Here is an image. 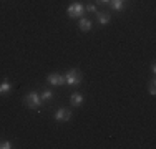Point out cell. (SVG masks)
Instances as JSON below:
<instances>
[{"instance_id":"cell-14","label":"cell","mask_w":156,"mask_h":149,"mask_svg":"<svg viewBox=\"0 0 156 149\" xmlns=\"http://www.w3.org/2000/svg\"><path fill=\"white\" fill-rule=\"evenodd\" d=\"M150 95H156V86H154V81H151V85H150Z\"/></svg>"},{"instance_id":"cell-4","label":"cell","mask_w":156,"mask_h":149,"mask_svg":"<svg viewBox=\"0 0 156 149\" xmlns=\"http://www.w3.org/2000/svg\"><path fill=\"white\" fill-rule=\"evenodd\" d=\"M70 118H72V111L66 109V108H58L57 113H55V121H58V123H65Z\"/></svg>"},{"instance_id":"cell-7","label":"cell","mask_w":156,"mask_h":149,"mask_svg":"<svg viewBox=\"0 0 156 149\" xmlns=\"http://www.w3.org/2000/svg\"><path fill=\"white\" fill-rule=\"evenodd\" d=\"M125 3H126V0H110V7L113 10H116V12H123Z\"/></svg>"},{"instance_id":"cell-5","label":"cell","mask_w":156,"mask_h":149,"mask_svg":"<svg viewBox=\"0 0 156 149\" xmlns=\"http://www.w3.org/2000/svg\"><path fill=\"white\" fill-rule=\"evenodd\" d=\"M47 81L53 86H63L65 85V76L63 74H58V73H51L47 76Z\"/></svg>"},{"instance_id":"cell-8","label":"cell","mask_w":156,"mask_h":149,"mask_svg":"<svg viewBox=\"0 0 156 149\" xmlns=\"http://www.w3.org/2000/svg\"><path fill=\"white\" fill-rule=\"evenodd\" d=\"M78 27H80L81 32H90L91 27H93V23H91L88 18H85V17H81L80 18V23H78Z\"/></svg>"},{"instance_id":"cell-16","label":"cell","mask_w":156,"mask_h":149,"mask_svg":"<svg viewBox=\"0 0 156 149\" xmlns=\"http://www.w3.org/2000/svg\"><path fill=\"white\" fill-rule=\"evenodd\" d=\"M98 3H110V0H96Z\"/></svg>"},{"instance_id":"cell-15","label":"cell","mask_w":156,"mask_h":149,"mask_svg":"<svg viewBox=\"0 0 156 149\" xmlns=\"http://www.w3.org/2000/svg\"><path fill=\"white\" fill-rule=\"evenodd\" d=\"M151 71L156 73V65H154V63H151Z\"/></svg>"},{"instance_id":"cell-10","label":"cell","mask_w":156,"mask_h":149,"mask_svg":"<svg viewBox=\"0 0 156 149\" xmlns=\"http://www.w3.org/2000/svg\"><path fill=\"white\" fill-rule=\"evenodd\" d=\"M96 18H98V22L101 25H106V23H110V20H111V17H110V13L108 12H96Z\"/></svg>"},{"instance_id":"cell-9","label":"cell","mask_w":156,"mask_h":149,"mask_svg":"<svg viewBox=\"0 0 156 149\" xmlns=\"http://www.w3.org/2000/svg\"><path fill=\"white\" fill-rule=\"evenodd\" d=\"M12 88H13L12 83H10V81L5 78V80L0 83V95H9V93L12 91Z\"/></svg>"},{"instance_id":"cell-3","label":"cell","mask_w":156,"mask_h":149,"mask_svg":"<svg viewBox=\"0 0 156 149\" xmlns=\"http://www.w3.org/2000/svg\"><path fill=\"white\" fill-rule=\"evenodd\" d=\"M25 103H27V106L30 108V109H38V108L42 106V99H40V95L37 91L28 93L27 98H25Z\"/></svg>"},{"instance_id":"cell-2","label":"cell","mask_w":156,"mask_h":149,"mask_svg":"<svg viewBox=\"0 0 156 149\" xmlns=\"http://www.w3.org/2000/svg\"><path fill=\"white\" fill-rule=\"evenodd\" d=\"M63 76H65V85H70V86H78L81 83V73L75 68L68 70L66 74H63Z\"/></svg>"},{"instance_id":"cell-12","label":"cell","mask_w":156,"mask_h":149,"mask_svg":"<svg viewBox=\"0 0 156 149\" xmlns=\"http://www.w3.org/2000/svg\"><path fill=\"white\" fill-rule=\"evenodd\" d=\"M85 12H88V13H96V12H98V9H96L95 3H87V5H85Z\"/></svg>"},{"instance_id":"cell-11","label":"cell","mask_w":156,"mask_h":149,"mask_svg":"<svg viewBox=\"0 0 156 149\" xmlns=\"http://www.w3.org/2000/svg\"><path fill=\"white\" fill-rule=\"evenodd\" d=\"M51 98H53V91L51 89H45V91L40 93V99L42 101H50Z\"/></svg>"},{"instance_id":"cell-6","label":"cell","mask_w":156,"mask_h":149,"mask_svg":"<svg viewBox=\"0 0 156 149\" xmlns=\"http://www.w3.org/2000/svg\"><path fill=\"white\" fill-rule=\"evenodd\" d=\"M83 101H85V98H83V95H81V93H73L72 98H70V103H72V106H75V108L81 106Z\"/></svg>"},{"instance_id":"cell-13","label":"cell","mask_w":156,"mask_h":149,"mask_svg":"<svg viewBox=\"0 0 156 149\" xmlns=\"http://www.w3.org/2000/svg\"><path fill=\"white\" fill-rule=\"evenodd\" d=\"M13 147V144L10 141H0V149H10Z\"/></svg>"},{"instance_id":"cell-1","label":"cell","mask_w":156,"mask_h":149,"mask_svg":"<svg viewBox=\"0 0 156 149\" xmlns=\"http://www.w3.org/2000/svg\"><path fill=\"white\" fill-rule=\"evenodd\" d=\"M66 13H68L70 18H81L85 15V5L81 2H73L66 9Z\"/></svg>"}]
</instances>
